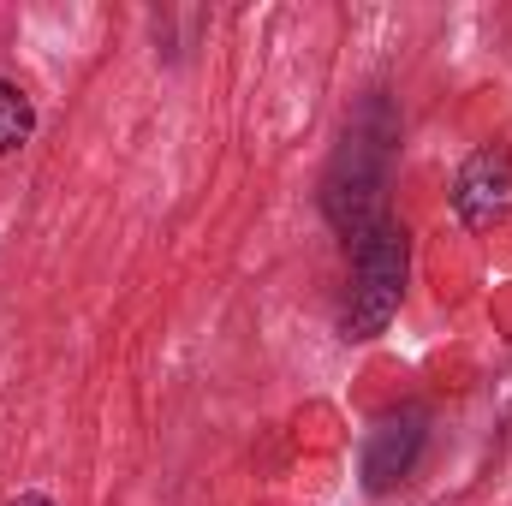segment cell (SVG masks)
Segmentation results:
<instances>
[{"label":"cell","instance_id":"obj_1","mask_svg":"<svg viewBox=\"0 0 512 506\" xmlns=\"http://www.w3.org/2000/svg\"><path fill=\"white\" fill-rule=\"evenodd\" d=\"M399 298H405V227L376 221L358 239V256H352V298L340 310V334L346 340H376L393 322Z\"/></svg>","mask_w":512,"mask_h":506},{"label":"cell","instance_id":"obj_2","mask_svg":"<svg viewBox=\"0 0 512 506\" xmlns=\"http://www.w3.org/2000/svg\"><path fill=\"white\" fill-rule=\"evenodd\" d=\"M382 191H387V131L352 126L334 167H328V179H322V215L346 239H364L382 221Z\"/></svg>","mask_w":512,"mask_h":506},{"label":"cell","instance_id":"obj_3","mask_svg":"<svg viewBox=\"0 0 512 506\" xmlns=\"http://www.w3.org/2000/svg\"><path fill=\"white\" fill-rule=\"evenodd\" d=\"M453 209L465 227L489 233V227H507L512 221V149L507 143H483L459 179H453Z\"/></svg>","mask_w":512,"mask_h":506},{"label":"cell","instance_id":"obj_4","mask_svg":"<svg viewBox=\"0 0 512 506\" xmlns=\"http://www.w3.org/2000/svg\"><path fill=\"white\" fill-rule=\"evenodd\" d=\"M423 441H429V417H423V411H393V417H382V423L370 429V441H364V489H370V495L399 489V483L417 471Z\"/></svg>","mask_w":512,"mask_h":506},{"label":"cell","instance_id":"obj_5","mask_svg":"<svg viewBox=\"0 0 512 506\" xmlns=\"http://www.w3.org/2000/svg\"><path fill=\"white\" fill-rule=\"evenodd\" d=\"M30 131H36V108H30V96H24L12 78H0V155L24 149Z\"/></svg>","mask_w":512,"mask_h":506},{"label":"cell","instance_id":"obj_6","mask_svg":"<svg viewBox=\"0 0 512 506\" xmlns=\"http://www.w3.org/2000/svg\"><path fill=\"white\" fill-rule=\"evenodd\" d=\"M12 506H54V501H48V495H18Z\"/></svg>","mask_w":512,"mask_h":506}]
</instances>
